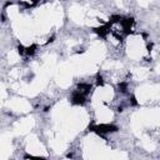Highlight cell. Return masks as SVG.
<instances>
[{
	"label": "cell",
	"mask_w": 160,
	"mask_h": 160,
	"mask_svg": "<svg viewBox=\"0 0 160 160\" xmlns=\"http://www.w3.org/2000/svg\"><path fill=\"white\" fill-rule=\"evenodd\" d=\"M92 131L102 135V134H106V132H112V131H116L118 128L114 126V125H110V124H101V125H96V126H91L90 128Z\"/></svg>",
	"instance_id": "6da1fadb"
},
{
	"label": "cell",
	"mask_w": 160,
	"mask_h": 160,
	"mask_svg": "<svg viewBox=\"0 0 160 160\" xmlns=\"http://www.w3.org/2000/svg\"><path fill=\"white\" fill-rule=\"evenodd\" d=\"M120 22H121L122 30H124L125 32H129V31H131V28H132V24H134V20H132L131 18H126V19L121 20Z\"/></svg>",
	"instance_id": "7a4b0ae2"
},
{
	"label": "cell",
	"mask_w": 160,
	"mask_h": 160,
	"mask_svg": "<svg viewBox=\"0 0 160 160\" xmlns=\"http://www.w3.org/2000/svg\"><path fill=\"white\" fill-rule=\"evenodd\" d=\"M72 102L74 104H76V105H81V104H84V101H85V95L84 94H81V92H79L78 90L72 94Z\"/></svg>",
	"instance_id": "3957f363"
},
{
	"label": "cell",
	"mask_w": 160,
	"mask_h": 160,
	"mask_svg": "<svg viewBox=\"0 0 160 160\" xmlns=\"http://www.w3.org/2000/svg\"><path fill=\"white\" fill-rule=\"evenodd\" d=\"M94 30H95V32H96L98 35L105 36V35H108V32H109V30H110V24L101 25V26H99V28H95Z\"/></svg>",
	"instance_id": "277c9868"
},
{
	"label": "cell",
	"mask_w": 160,
	"mask_h": 160,
	"mask_svg": "<svg viewBox=\"0 0 160 160\" xmlns=\"http://www.w3.org/2000/svg\"><path fill=\"white\" fill-rule=\"evenodd\" d=\"M35 49H36V46H35V45H31V46H29V48L25 49V54H26V55H34Z\"/></svg>",
	"instance_id": "5b68a950"
},
{
	"label": "cell",
	"mask_w": 160,
	"mask_h": 160,
	"mask_svg": "<svg viewBox=\"0 0 160 160\" xmlns=\"http://www.w3.org/2000/svg\"><path fill=\"white\" fill-rule=\"evenodd\" d=\"M96 84H98V85H102V84H104L102 76H101V75H99V74L96 75Z\"/></svg>",
	"instance_id": "8992f818"
},
{
	"label": "cell",
	"mask_w": 160,
	"mask_h": 160,
	"mask_svg": "<svg viewBox=\"0 0 160 160\" xmlns=\"http://www.w3.org/2000/svg\"><path fill=\"white\" fill-rule=\"evenodd\" d=\"M32 1H34V2H38V1H39V0H32Z\"/></svg>",
	"instance_id": "52a82bcc"
}]
</instances>
